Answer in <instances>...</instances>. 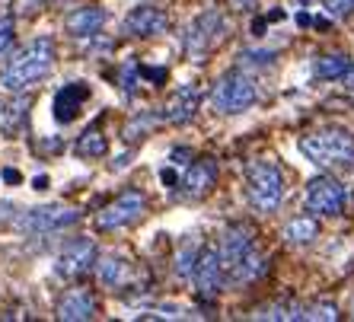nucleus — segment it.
Here are the masks:
<instances>
[{
  "instance_id": "f257e3e1",
  "label": "nucleus",
  "mask_w": 354,
  "mask_h": 322,
  "mask_svg": "<svg viewBox=\"0 0 354 322\" xmlns=\"http://www.w3.org/2000/svg\"><path fill=\"white\" fill-rule=\"evenodd\" d=\"M51 67H55V41L39 35L3 64L0 86L10 93H23L29 86H35L39 80H45Z\"/></svg>"
},
{
  "instance_id": "f03ea898",
  "label": "nucleus",
  "mask_w": 354,
  "mask_h": 322,
  "mask_svg": "<svg viewBox=\"0 0 354 322\" xmlns=\"http://www.w3.org/2000/svg\"><path fill=\"white\" fill-rule=\"evenodd\" d=\"M300 150L319 169H348V166H354V134L348 128H322V131L306 134L300 141Z\"/></svg>"
},
{
  "instance_id": "7ed1b4c3",
  "label": "nucleus",
  "mask_w": 354,
  "mask_h": 322,
  "mask_svg": "<svg viewBox=\"0 0 354 322\" xmlns=\"http://www.w3.org/2000/svg\"><path fill=\"white\" fill-rule=\"evenodd\" d=\"M246 195L259 214H274L284 198V176L274 163L259 160L246 169Z\"/></svg>"
},
{
  "instance_id": "20e7f679",
  "label": "nucleus",
  "mask_w": 354,
  "mask_h": 322,
  "mask_svg": "<svg viewBox=\"0 0 354 322\" xmlns=\"http://www.w3.org/2000/svg\"><path fill=\"white\" fill-rule=\"evenodd\" d=\"M80 220V211L77 207H64V205H48V207H29V211H19L13 217V230L26 233V236H39V233H58L67 230Z\"/></svg>"
},
{
  "instance_id": "39448f33",
  "label": "nucleus",
  "mask_w": 354,
  "mask_h": 322,
  "mask_svg": "<svg viewBox=\"0 0 354 322\" xmlns=\"http://www.w3.org/2000/svg\"><path fill=\"white\" fill-rule=\"evenodd\" d=\"M256 96H259L256 83L249 80L246 74H239V70H230V74H223L221 80L214 83L211 106H214V112H221V115H239V112L252 108Z\"/></svg>"
},
{
  "instance_id": "423d86ee",
  "label": "nucleus",
  "mask_w": 354,
  "mask_h": 322,
  "mask_svg": "<svg viewBox=\"0 0 354 322\" xmlns=\"http://www.w3.org/2000/svg\"><path fill=\"white\" fill-rule=\"evenodd\" d=\"M144 211H147V198L140 195L138 189H128L122 191L112 205H106L102 211H99L96 217V227L99 230H122V227H131V223H138L140 217H144Z\"/></svg>"
},
{
  "instance_id": "0eeeda50",
  "label": "nucleus",
  "mask_w": 354,
  "mask_h": 322,
  "mask_svg": "<svg viewBox=\"0 0 354 322\" xmlns=\"http://www.w3.org/2000/svg\"><path fill=\"white\" fill-rule=\"evenodd\" d=\"M345 185L335 182L332 176H316L310 185H306V211L316 217H338L345 211Z\"/></svg>"
},
{
  "instance_id": "6e6552de",
  "label": "nucleus",
  "mask_w": 354,
  "mask_h": 322,
  "mask_svg": "<svg viewBox=\"0 0 354 322\" xmlns=\"http://www.w3.org/2000/svg\"><path fill=\"white\" fill-rule=\"evenodd\" d=\"M223 35V17L217 10H207L195 23L189 26V35H185V51H189L192 61H205V55L214 48Z\"/></svg>"
},
{
  "instance_id": "1a4fd4ad",
  "label": "nucleus",
  "mask_w": 354,
  "mask_h": 322,
  "mask_svg": "<svg viewBox=\"0 0 354 322\" xmlns=\"http://www.w3.org/2000/svg\"><path fill=\"white\" fill-rule=\"evenodd\" d=\"M96 258H99V249L93 240H86V236H77V240H71L64 249H61L58 256V274L61 278H71V281H77V278H83L86 272H93L96 268Z\"/></svg>"
},
{
  "instance_id": "9d476101",
  "label": "nucleus",
  "mask_w": 354,
  "mask_h": 322,
  "mask_svg": "<svg viewBox=\"0 0 354 322\" xmlns=\"http://www.w3.org/2000/svg\"><path fill=\"white\" fill-rule=\"evenodd\" d=\"M223 262H221V252L217 246H205L198 252V262H195V272H192V281H195L198 294L201 297H217L223 287Z\"/></svg>"
},
{
  "instance_id": "9b49d317",
  "label": "nucleus",
  "mask_w": 354,
  "mask_h": 322,
  "mask_svg": "<svg viewBox=\"0 0 354 322\" xmlns=\"http://www.w3.org/2000/svg\"><path fill=\"white\" fill-rule=\"evenodd\" d=\"M169 29V17L153 3H138V7L124 17V32L138 35V39H150V35H163Z\"/></svg>"
},
{
  "instance_id": "f8f14e48",
  "label": "nucleus",
  "mask_w": 354,
  "mask_h": 322,
  "mask_svg": "<svg viewBox=\"0 0 354 322\" xmlns=\"http://www.w3.org/2000/svg\"><path fill=\"white\" fill-rule=\"evenodd\" d=\"M198 106H201V90H198V83H185V86H179V90L166 100L160 118L169 124H189L192 118H195Z\"/></svg>"
},
{
  "instance_id": "ddd939ff",
  "label": "nucleus",
  "mask_w": 354,
  "mask_h": 322,
  "mask_svg": "<svg viewBox=\"0 0 354 322\" xmlns=\"http://www.w3.org/2000/svg\"><path fill=\"white\" fill-rule=\"evenodd\" d=\"M179 185H182V195H185V198H205V195H211V189L217 185V163L207 157L189 163V169H185Z\"/></svg>"
},
{
  "instance_id": "4468645a",
  "label": "nucleus",
  "mask_w": 354,
  "mask_h": 322,
  "mask_svg": "<svg viewBox=\"0 0 354 322\" xmlns=\"http://www.w3.org/2000/svg\"><path fill=\"white\" fill-rule=\"evenodd\" d=\"M55 316L61 322H86L96 316V297L86 287H71L55 306Z\"/></svg>"
},
{
  "instance_id": "2eb2a0df",
  "label": "nucleus",
  "mask_w": 354,
  "mask_h": 322,
  "mask_svg": "<svg viewBox=\"0 0 354 322\" xmlns=\"http://www.w3.org/2000/svg\"><path fill=\"white\" fill-rule=\"evenodd\" d=\"M252 246H256V236H252V230H249L246 223H233L230 230L221 236V246H217V252H221V262H223V272H230L233 265L246 256Z\"/></svg>"
},
{
  "instance_id": "dca6fc26",
  "label": "nucleus",
  "mask_w": 354,
  "mask_h": 322,
  "mask_svg": "<svg viewBox=\"0 0 354 322\" xmlns=\"http://www.w3.org/2000/svg\"><path fill=\"white\" fill-rule=\"evenodd\" d=\"M106 26V13L99 7H77L64 17V32L74 39H96Z\"/></svg>"
},
{
  "instance_id": "f3484780",
  "label": "nucleus",
  "mask_w": 354,
  "mask_h": 322,
  "mask_svg": "<svg viewBox=\"0 0 354 322\" xmlns=\"http://www.w3.org/2000/svg\"><path fill=\"white\" fill-rule=\"evenodd\" d=\"M96 274H99V281L106 284V287H112V290L128 287V281H131V258L118 256V252L99 256L96 258Z\"/></svg>"
},
{
  "instance_id": "a211bd4d",
  "label": "nucleus",
  "mask_w": 354,
  "mask_h": 322,
  "mask_svg": "<svg viewBox=\"0 0 354 322\" xmlns=\"http://www.w3.org/2000/svg\"><path fill=\"white\" fill-rule=\"evenodd\" d=\"M86 100H90V86L86 83H67V86H61L58 96H55V106H51L55 108V118L61 124H71Z\"/></svg>"
},
{
  "instance_id": "6ab92c4d",
  "label": "nucleus",
  "mask_w": 354,
  "mask_h": 322,
  "mask_svg": "<svg viewBox=\"0 0 354 322\" xmlns=\"http://www.w3.org/2000/svg\"><path fill=\"white\" fill-rule=\"evenodd\" d=\"M265 272H268V258L259 252V246H252L227 274H230L236 284H249V281H259Z\"/></svg>"
},
{
  "instance_id": "aec40b11",
  "label": "nucleus",
  "mask_w": 354,
  "mask_h": 322,
  "mask_svg": "<svg viewBox=\"0 0 354 322\" xmlns=\"http://www.w3.org/2000/svg\"><path fill=\"white\" fill-rule=\"evenodd\" d=\"M281 236H284V243H290V246H306V243H313L316 236H319V220H316V214H300L284 223Z\"/></svg>"
},
{
  "instance_id": "412c9836",
  "label": "nucleus",
  "mask_w": 354,
  "mask_h": 322,
  "mask_svg": "<svg viewBox=\"0 0 354 322\" xmlns=\"http://www.w3.org/2000/svg\"><path fill=\"white\" fill-rule=\"evenodd\" d=\"M29 118V96H17V100H10L0 106V134H7V138H17L19 128L26 124Z\"/></svg>"
},
{
  "instance_id": "4be33fe9",
  "label": "nucleus",
  "mask_w": 354,
  "mask_h": 322,
  "mask_svg": "<svg viewBox=\"0 0 354 322\" xmlns=\"http://www.w3.org/2000/svg\"><path fill=\"white\" fill-rule=\"evenodd\" d=\"M74 150H77V157H83V160H102L109 150V141H106V134H102V128L90 124V128L77 138Z\"/></svg>"
},
{
  "instance_id": "5701e85b",
  "label": "nucleus",
  "mask_w": 354,
  "mask_h": 322,
  "mask_svg": "<svg viewBox=\"0 0 354 322\" xmlns=\"http://www.w3.org/2000/svg\"><path fill=\"white\" fill-rule=\"evenodd\" d=\"M348 64H351V61H348L345 55H322V58L316 61L313 74L319 77V80H342V74L348 70Z\"/></svg>"
},
{
  "instance_id": "b1692460",
  "label": "nucleus",
  "mask_w": 354,
  "mask_h": 322,
  "mask_svg": "<svg viewBox=\"0 0 354 322\" xmlns=\"http://www.w3.org/2000/svg\"><path fill=\"white\" fill-rule=\"evenodd\" d=\"M198 243H185V246L179 249V256H176V274L179 278H192V272H195V262H198Z\"/></svg>"
},
{
  "instance_id": "393cba45",
  "label": "nucleus",
  "mask_w": 354,
  "mask_h": 322,
  "mask_svg": "<svg viewBox=\"0 0 354 322\" xmlns=\"http://www.w3.org/2000/svg\"><path fill=\"white\" fill-rule=\"evenodd\" d=\"M153 124H157V115H153V112H140V115H134L131 122L124 124V141H128V138H131V141L144 138V134H147Z\"/></svg>"
},
{
  "instance_id": "a878e982",
  "label": "nucleus",
  "mask_w": 354,
  "mask_h": 322,
  "mask_svg": "<svg viewBox=\"0 0 354 322\" xmlns=\"http://www.w3.org/2000/svg\"><path fill=\"white\" fill-rule=\"evenodd\" d=\"M338 316H342V313H338L335 303H313V306H306L304 319H313V322H335Z\"/></svg>"
},
{
  "instance_id": "bb28decb",
  "label": "nucleus",
  "mask_w": 354,
  "mask_h": 322,
  "mask_svg": "<svg viewBox=\"0 0 354 322\" xmlns=\"http://www.w3.org/2000/svg\"><path fill=\"white\" fill-rule=\"evenodd\" d=\"M13 35H17V23L10 13H0V55L13 45Z\"/></svg>"
},
{
  "instance_id": "cd10ccee",
  "label": "nucleus",
  "mask_w": 354,
  "mask_h": 322,
  "mask_svg": "<svg viewBox=\"0 0 354 322\" xmlns=\"http://www.w3.org/2000/svg\"><path fill=\"white\" fill-rule=\"evenodd\" d=\"M322 7H326V13L332 19H342L354 13V0H322Z\"/></svg>"
},
{
  "instance_id": "c85d7f7f",
  "label": "nucleus",
  "mask_w": 354,
  "mask_h": 322,
  "mask_svg": "<svg viewBox=\"0 0 354 322\" xmlns=\"http://www.w3.org/2000/svg\"><path fill=\"white\" fill-rule=\"evenodd\" d=\"M138 70L140 67L134 64V61H128V64L122 67V74H118V86H122L124 93H134V86H138Z\"/></svg>"
},
{
  "instance_id": "c756f323",
  "label": "nucleus",
  "mask_w": 354,
  "mask_h": 322,
  "mask_svg": "<svg viewBox=\"0 0 354 322\" xmlns=\"http://www.w3.org/2000/svg\"><path fill=\"white\" fill-rule=\"evenodd\" d=\"M239 61H243V64H272L274 61V51H243V55H239Z\"/></svg>"
},
{
  "instance_id": "7c9ffc66",
  "label": "nucleus",
  "mask_w": 354,
  "mask_h": 322,
  "mask_svg": "<svg viewBox=\"0 0 354 322\" xmlns=\"http://www.w3.org/2000/svg\"><path fill=\"white\" fill-rule=\"evenodd\" d=\"M13 217H17L13 205H10V201H0V227H3V223H13Z\"/></svg>"
},
{
  "instance_id": "2f4dec72",
  "label": "nucleus",
  "mask_w": 354,
  "mask_h": 322,
  "mask_svg": "<svg viewBox=\"0 0 354 322\" xmlns=\"http://www.w3.org/2000/svg\"><path fill=\"white\" fill-rule=\"evenodd\" d=\"M342 80H345V90L354 93V64H348V70L342 74Z\"/></svg>"
},
{
  "instance_id": "473e14b6",
  "label": "nucleus",
  "mask_w": 354,
  "mask_h": 322,
  "mask_svg": "<svg viewBox=\"0 0 354 322\" xmlns=\"http://www.w3.org/2000/svg\"><path fill=\"white\" fill-rule=\"evenodd\" d=\"M19 179H23V176H19L17 169H3V182H10V185H17Z\"/></svg>"
},
{
  "instance_id": "72a5a7b5",
  "label": "nucleus",
  "mask_w": 354,
  "mask_h": 322,
  "mask_svg": "<svg viewBox=\"0 0 354 322\" xmlns=\"http://www.w3.org/2000/svg\"><path fill=\"white\" fill-rule=\"evenodd\" d=\"M160 179H163L166 185H169V189H173L176 182H179V179H176V173H173V169H163V173H160Z\"/></svg>"
},
{
  "instance_id": "f704fd0d",
  "label": "nucleus",
  "mask_w": 354,
  "mask_h": 322,
  "mask_svg": "<svg viewBox=\"0 0 354 322\" xmlns=\"http://www.w3.org/2000/svg\"><path fill=\"white\" fill-rule=\"evenodd\" d=\"M185 157H189V150H173V163L185 166V163H189V160H185Z\"/></svg>"
},
{
  "instance_id": "c9c22d12",
  "label": "nucleus",
  "mask_w": 354,
  "mask_h": 322,
  "mask_svg": "<svg viewBox=\"0 0 354 322\" xmlns=\"http://www.w3.org/2000/svg\"><path fill=\"white\" fill-rule=\"evenodd\" d=\"M35 189H48V179H45V176H39V179H35Z\"/></svg>"
}]
</instances>
